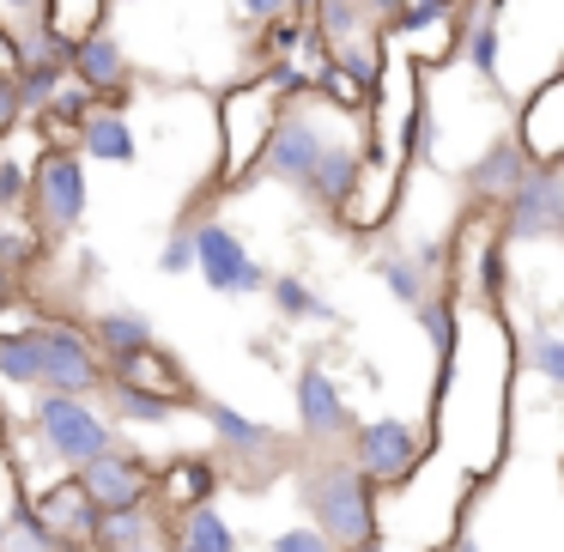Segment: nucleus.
Segmentation results:
<instances>
[{
  "mask_svg": "<svg viewBox=\"0 0 564 552\" xmlns=\"http://www.w3.org/2000/svg\"><path fill=\"white\" fill-rule=\"evenodd\" d=\"M67 74H74L79 86H91V98H98L104 110L128 116V98H134V55H128V43L116 37L110 25L67 50Z\"/></svg>",
  "mask_w": 564,
  "mask_h": 552,
  "instance_id": "obj_10",
  "label": "nucleus"
},
{
  "mask_svg": "<svg viewBox=\"0 0 564 552\" xmlns=\"http://www.w3.org/2000/svg\"><path fill=\"white\" fill-rule=\"evenodd\" d=\"M564 231V164L534 159L522 183L498 201V237L503 243H546Z\"/></svg>",
  "mask_w": 564,
  "mask_h": 552,
  "instance_id": "obj_5",
  "label": "nucleus"
},
{
  "mask_svg": "<svg viewBox=\"0 0 564 552\" xmlns=\"http://www.w3.org/2000/svg\"><path fill=\"white\" fill-rule=\"evenodd\" d=\"M86 159H79L74 147H43L37 159H31V188H25V213L43 225L50 237H67L79 231V219H86Z\"/></svg>",
  "mask_w": 564,
  "mask_h": 552,
  "instance_id": "obj_4",
  "label": "nucleus"
},
{
  "mask_svg": "<svg viewBox=\"0 0 564 552\" xmlns=\"http://www.w3.org/2000/svg\"><path fill=\"white\" fill-rule=\"evenodd\" d=\"M449 7H455V0H449Z\"/></svg>",
  "mask_w": 564,
  "mask_h": 552,
  "instance_id": "obj_37",
  "label": "nucleus"
},
{
  "mask_svg": "<svg viewBox=\"0 0 564 552\" xmlns=\"http://www.w3.org/2000/svg\"><path fill=\"white\" fill-rule=\"evenodd\" d=\"M86 334L98 340L104 365H110V358H128V353H140V346L159 340V334H152V316H140V310H104V316L91 322Z\"/></svg>",
  "mask_w": 564,
  "mask_h": 552,
  "instance_id": "obj_20",
  "label": "nucleus"
},
{
  "mask_svg": "<svg viewBox=\"0 0 564 552\" xmlns=\"http://www.w3.org/2000/svg\"><path fill=\"white\" fill-rule=\"evenodd\" d=\"M110 7H116V0H43V7H37V25L50 31L62 50H74V43H86L91 31L110 25Z\"/></svg>",
  "mask_w": 564,
  "mask_h": 552,
  "instance_id": "obj_18",
  "label": "nucleus"
},
{
  "mask_svg": "<svg viewBox=\"0 0 564 552\" xmlns=\"http://www.w3.org/2000/svg\"><path fill=\"white\" fill-rule=\"evenodd\" d=\"M19 74V31L0 19V79H13Z\"/></svg>",
  "mask_w": 564,
  "mask_h": 552,
  "instance_id": "obj_34",
  "label": "nucleus"
},
{
  "mask_svg": "<svg viewBox=\"0 0 564 552\" xmlns=\"http://www.w3.org/2000/svg\"><path fill=\"white\" fill-rule=\"evenodd\" d=\"M358 164H365V122H346L340 134L322 147V159L310 164V176H304L297 195H304L316 213H340L346 195H352V183H358Z\"/></svg>",
  "mask_w": 564,
  "mask_h": 552,
  "instance_id": "obj_12",
  "label": "nucleus"
},
{
  "mask_svg": "<svg viewBox=\"0 0 564 552\" xmlns=\"http://www.w3.org/2000/svg\"><path fill=\"white\" fill-rule=\"evenodd\" d=\"M122 552H164V534L159 540H134V546H122Z\"/></svg>",
  "mask_w": 564,
  "mask_h": 552,
  "instance_id": "obj_36",
  "label": "nucleus"
},
{
  "mask_svg": "<svg viewBox=\"0 0 564 552\" xmlns=\"http://www.w3.org/2000/svg\"><path fill=\"white\" fill-rule=\"evenodd\" d=\"M195 219H207L200 207H188L183 219L171 225V237H164L159 249V273H171V280H183V273H195Z\"/></svg>",
  "mask_w": 564,
  "mask_h": 552,
  "instance_id": "obj_30",
  "label": "nucleus"
},
{
  "mask_svg": "<svg viewBox=\"0 0 564 552\" xmlns=\"http://www.w3.org/2000/svg\"><path fill=\"white\" fill-rule=\"evenodd\" d=\"M268 552H340V546H334L316 522H292V528H280V534L268 540Z\"/></svg>",
  "mask_w": 564,
  "mask_h": 552,
  "instance_id": "obj_31",
  "label": "nucleus"
},
{
  "mask_svg": "<svg viewBox=\"0 0 564 552\" xmlns=\"http://www.w3.org/2000/svg\"><path fill=\"white\" fill-rule=\"evenodd\" d=\"M207 425H213V443L225 455H268L273 450V425H261V419L237 413L225 401H207Z\"/></svg>",
  "mask_w": 564,
  "mask_h": 552,
  "instance_id": "obj_19",
  "label": "nucleus"
},
{
  "mask_svg": "<svg viewBox=\"0 0 564 552\" xmlns=\"http://www.w3.org/2000/svg\"><path fill=\"white\" fill-rule=\"evenodd\" d=\"M431 455V437L406 419H365L346 431V462L370 479V486H406L419 462Z\"/></svg>",
  "mask_w": 564,
  "mask_h": 552,
  "instance_id": "obj_6",
  "label": "nucleus"
},
{
  "mask_svg": "<svg viewBox=\"0 0 564 552\" xmlns=\"http://www.w3.org/2000/svg\"><path fill=\"white\" fill-rule=\"evenodd\" d=\"M110 382H122V389H147V394H164L171 407H200L188 370L176 365V358L164 353L159 340L140 346V353H128V358H110Z\"/></svg>",
  "mask_w": 564,
  "mask_h": 552,
  "instance_id": "obj_14",
  "label": "nucleus"
},
{
  "mask_svg": "<svg viewBox=\"0 0 564 552\" xmlns=\"http://www.w3.org/2000/svg\"><path fill=\"white\" fill-rule=\"evenodd\" d=\"M268 297H273V310H280L285 322H334L340 316L304 273H268Z\"/></svg>",
  "mask_w": 564,
  "mask_h": 552,
  "instance_id": "obj_22",
  "label": "nucleus"
},
{
  "mask_svg": "<svg viewBox=\"0 0 564 552\" xmlns=\"http://www.w3.org/2000/svg\"><path fill=\"white\" fill-rule=\"evenodd\" d=\"M280 104H285V86L273 74H249L219 98V110H213V140H219L213 183L219 188L256 183V164H261V147H268L273 122H280Z\"/></svg>",
  "mask_w": 564,
  "mask_h": 552,
  "instance_id": "obj_1",
  "label": "nucleus"
},
{
  "mask_svg": "<svg viewBox=\"0 0 564 552\" xmlns=\"http://www.w3.org/2000/svg\"><path fill=\"white\" fill-rule=\"evenodd\" d=\"M62 74H67V62H25L13 74V91H19V110L25 116H43L50 110V98H55V86H62Z\"/></svg>",
  "mask_w": 564,
  "mask_h": 552,
  "instance_id": "obj_28",
  "label": "nucleus"
},
{
  "mask_svg": "<svg viewBox=\"0 0 564 552\" xmlns=\"http://www.w3.org/2000/svg\"><path fill=\"white\" fill-rule=\"evenodd\" d=\"M522 358H528V370H534V377H546L552 389H564V334H558V328L534 322V334H528Z\"/></svg>",
  "mask_w": 564,
  "mask_h": 552,
  "instance_id": "obj_29",
  "label": "nucleus"
},
{
  "mask_svg": "<svg viewBox=\"0 0 564 552\" xmlns=\"http://www.w3.org/2000/svg\"><path fill=\"white\" fill-rule=\"evenodd\" d=\"M104 382H110V365L79 322H37V389L98 394Z\"/></svg>",
  "mask_w": 564,
  "mask_h": 552,
  "instance_id": "obj_7",
  "label": "nucleus"
},
{
  "mask_svg": "<svg viewBox=\"0 0 564 552\" xmlns=\"http://www.w3.org/2000/svg\"><path fill=\"white\" fill-rule=\"evenodd\" d=\"M0 552H62V546H55V534L31 516V504L13 498L7 516H0Z\"/></svg>",
  "mask_w": 564,
  "mask_h": 552,
  "instance_id": "obj_26",
  "label": "nucleus"
},
{
  "mask_svg": "<svg viewBox=\"0 0 564 552\" xmlns=\"http://www.w3.org/2000/svg\"><path fill=\"white\" fill-rule=\"evenodd\" d=\"M297 425H304V437H316V443H340L346 431H352V407H346L340 382H334L322 365L297 370Z\"/></svg>",
  "mask_w": 564,
  "mask_h": 552,
  "instance_id": "obj_15",
  "label": "nucleus"
},
{
  "mask_svg": "<svg viewBox=\"0 0 564 552\" xmlns=\"http://www.w3.org/2000/svg\"><path fill=\"white\" fill-rule=\"evenodd\" d=\"M195 273L207 280V292H219V297L268 292V268H261L256 249H249L225 219H195Z\"/></svg>",
  "mask_w": 564,
  "mask_h": 552,
  "instance_id": "obj_8",
  "label": "nucleus"
},
{
  "mask_svg": "<svg viewBox=\"0 0 564 552\" xmlns=\"http://www.w3.org/2000/svg\"><path fill=\"white\" fill-rule=\"evenodd\" d=\"M297 498H304L310 522H316L340 552L377 540V486H370L346 455H322V462H310L304 479H297Z\"/></svg>",
  "mask_w": 564,
  "mask_h": 552,
  "instance_id": "obj_2",
  "label": "nucleus"
},
{
  "mask_svg": "<svg viewBox=\"0 0 564 552\" xmlns=\"http://www.w3.org/2000/svg\"><path fill=\"white\" fill-rule=\"evenodd\" d=\"M231 7H237V19H243L249 31L273 25V19H304L297 13V0H231Z\"/></svg>",
  "mask_w": 564,
  "mask_h": 552,
  "instance_id": "obj_32",
  "label": "nucleus"
},
{
  "mask_svg": "<svg viewBox=\"0 0 564 552\" xmlns=\"http://www.w3.org/2000/svg\"><path fill=\"white\" fill-rule=\"evenodd\" d=\"M31 437L43 443V455H50L55 467H86L91 455H104L116 437V425L98 413V407L86 401V394H55V389H37V401H31Z\"/></svg>",
  "mask_w": 564,
  "mask_h": 552,
  "instance_id": "obj_3",
  "label": "nucleus"
},
{
  "mask_svg": "<svg viewBox=\"0 0 564 552\" xmlns=\"http://www.w3.org/2000/svg\"><path fill=\"white\" fill-rule=\"evenodd\" d=\"M528 164H534V152L522 147V134H491L486 147L467 159V171H462L467 201H474V207H498V201L522 183Z\"/></svg>",
  "mask_w": 564,
  "mask_h": 552,
  "instance_id": "obj_13",
  "label": "nucleus"
},
{
  "mask_svg": "<svg viewBox=\"0 0 564 552\" xmlns=\"http://www.w3.org/2000/svg\"><path fill=\"white\" fill-rule=\"evenodd\" d=\"M19 122H25V110H19V91H13V79H0V134H13Z\"/></svg>",
  "mask_w": 564,
  "mask_h": 552,
  "instance_id": "obj_33",
  "label": "nucleus"
},
{
  "mask_svg": "<svg viewBox=\"0 0 564 552\" xmlns=\"http://www.w3.org/2000/svg\"><path fill=\"white\" fill-rule=\"evenodd\" d=\"M370 273H377L382 292H389L394 304H406V310H413L419 297H431V273L419 268L413 249H401V256H377V261H370Z\"/></svg>",
  "mask_w": 564,
  "mask_h": 552,
  "instance_id": "obj_25",
  "label": "nucleus"
},
{
  "mask_svg": "<svg viewBox=\"0 0 564 552\" xmlns=\"http://www.w3.org/2000/svg\"><path fill=\"white\" fill-rule=\"evenodd\" d=\"M25 504H31V516H37V522L55 534V546H62V552H86V546H98V510H91V498L79 491V479H74V474H62L55 486L25 491Z\"/></svg>",
  "mask_w": 564,
  "mask_h": 552,
  "instance_id": "obj_11",
  "label": "nucleus"
},
{
  "mask_svg": "<svg viewBox=\"0 0 564 552\" xmlns=\"http://www.w3.org/2000/svg\"><path fill=\"white\" fill-rule=\"evenodd\" d=\"M159 534H164V510H152V504L98 516V552H122V546H134V540H159Z\"/></svg>",
  "mask_w": 564,
  "mask_h": 552,
  "instance_id": "obj_23",
  "label": "nucleus"
},
{
  "mask_svg": "<svg viewBox=\"0 0 564 552\" xmlns=\"http://www.w3.org/2000/svg\"><path fill=\"white\" fill-rule=\"evenodd\" d=\"M43 0H0V13H7V25H25V19H37Z\"/></svg>",
  "mask_w": 564,
  "mask_h": 552,
  "instance_id": "obj_35",
  "label": "nucleus"
},
{
  "mask_svg": "<svg viewBox=\"0 0 564 552\" xmlns=\"http://www.w3.org/2000/svg\"><path fill=\"white\" fill-rule=\"evenodd\" d=\"M171 540H176V546H188V552H243L237 528L225 522V516L213 510V504H195V510H183V516H176Z\"/></svg>",
  "mask_w": 564,
  "mask_h": 552,
  "instance_id": "obj_21",
  "label": "nucleus"
},
{
  "mask_svg": "<svg viewBox=\"0 0 564 552\" xmlns=\"http://www.w3.org/2000/svg\"><path fill=\"white\" fill-rule=\"evenodd\" d=\"M104 389H110V413L122 425H171V413H183V407H171L164 394H147V389H122V382H104Z\"/></svg>",
  "mask_w": 564,
  "mask_h": 552,
  "instance_id": "obj_27",
  "label": "nucleus"
},
{
  "mask_svg": "<svg viewBox=\"0 0 564 552\" xmlns=\"http://www.w3.org/2000/svg\"><path fill=\"white\" fill-rule=\"evenodd\" d=\"M79 159H98V164H134L140 159V140H134V122H128L122 110H91L86 122H79V140H74Z\"/></svg>",
  "mask_w": 564,
  "mask_h": 552,
  "instance_id": "obj_17",
  "label": "nucleus"
},
{
  "mask_svg": "<svg viewBox=\"0 0 564 552\" xmlns=\"http://www.w3.org/2000/svg\"><path fill=\"white\" fill-rule=\"evenodd\" d=\"M79 491L91 498V510H134V504H152V479H159V467L147 462V455L122 450V443H110L104 455H91L86 467H74Z\"/></svg>",
  "mask_w": 564,
  "mask_h": 552,
  "instance_id": "obj_9",
  "label": "nucleus"
},
{
  "mask_svg": "<svg viewBox=\"0 0 564 552\" xmlns=\"http://www.w3.org/2000/svg\"><path fill=\"white\" fill-rule=\"evenodd\" d=\"M213 486H219V467L200 462V455H176L171 467H159L152 498H159V510L183 516V510H195V504H213Z\"/></svg>",
  "mask_w": 564,
  "mask_h": 552,
  "instance_id": "obj_16",
  "label": "nucleus"
},
{
  "mask_svg": "<svg viewBox=\"0 0 564 552\" xmlns=\"http://www.w3.org/2000/svg\"><path fill=\"white\" fill-rule=\"evenodd\" d=\"M0 389H37V322L0 328Z\"/></svg>",
  "mask_w": 564,
  "mask_h": 552,
  "instance_id": "obj_24",
  "label": "nucleus"
}]
</instances>
